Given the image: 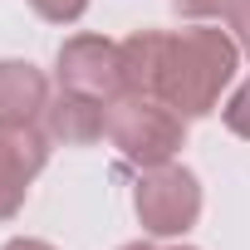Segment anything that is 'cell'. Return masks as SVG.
<instances>
[{"label":"cell","instance_id":"obj_9","mask_svg":"<svg viewBox=\"0 0 250 250\" xmlns=\"http://www.w3.org/2000/svg\"><path fill=\"white\" fill-rule=\"evenodd\" d=\"M221 118H226V128H230L235 138H245V143H250V79L230 88V98L221 103Z\"/></svg>","mask_w":250,"mask_h":250},{"label":"cell","instance_id":"obj_6","mask_svg":"<svg viewBox=\"0 0 250 250\" xmlns=\"http://www.w3.org/2000/svg\"><path fill=\"white\" fill-rule=\"evenodd\" d=\"M40 128L49 133L54 147H93L108 138V103L88 98V93H69L59 88L40 118Z\"/></svg>","mask_w":250,"mask_h":250},{"label":"cell","instance_id":"obj_14","mask_svg":"<svg viewBox=\"0 0 250 250\" xmlns=\"http://www.w3.org/2000/svg\"><path fill=\"white\" fill-rule=\"evenodd\" d=\"M118 250H157L152 240H128V245H118Z\"/></svg>","mask_w":250,"mask_h":250},{"label":"cell","instance_id":"obj_10","mask_svg":"<svg viewBox=\"0 0 250 250\" xmlns=\"http://www.w3.org/2000/svg\"><path fill=\"white\" fill-rule=\"evenodd\" d=\"M25 5L40 20H49V25H74V20H83V10L93 5V0H25Z\"/></svg>","mask_w":250,"mask_h":250},{"label":"cell","instance_id":"obj_5","mask_svg":"<svg viewBox=\"0 0 250 250\" xmlns=\"http://www.w3.org/2000/svg\"><path fill=\"white\" fill-rule=\"evenodd\" d=\"M49 133L40 123L30 128H0V221H15L30 201L35 177L49 167Z\"/></svg>","mask_w":250,"mask_h":250},{"label":"cell","instance_id":"obj_1","mask_svg":"<svg viewBox=\"0 0 250 250\" xmlns=\"http://www.w3.org/2000/svg\"><path fill=\"white\" fill-rule=\"evenodd\" d=\"M240 44L230 30H216L206 20H191L187 30H167V69L157 98L177 108L187 123L221 108V93L235 83Z\"/></svg>","mask_w":250,"mask_h":250},{"label":"cell","instance_id":"obj_13","mask_svg":"<svg viewBox=\"0 0 250 250\" xmlns=\"http://www.w3.org/2000/svg\"><path fill=\"white\" fill-rule=\"evenodd\" d=\"M0 250H54L49 240H40V235H15V240H5Z\"/></svg>","mask_w":250,"mask_h":250},{"label":"cell","instance_id":"obj_7","mask_svg":"<svg viewBox=\"0 0 250 250\" xmlns=\"http://www.w3.org/2000/svg\"><path fill=\"white\" fill-rule=\"evenodd\" d=\"M49 79L30 59H0V128H30L49 108Z\"/></svg>","mask_w":250,"mask_h":250},{"label":"cell","instance_id":"obj_4","mask_svg":"<svg viewBox=\"0 0 250 250\" xmlns=\"http://www.w3.org/2000/svg\"><path fill=\"white\" fill-rule=\"evenodd\" d=\"M54 83L113 103L123 93V49L108 35H69L54 54Z\"/></svg>","mask_w":250,"mask_h":250},{"label":"cell","instance_id":"obj_15","mask_svg":"<svg viewBox=\"0 0 250 250\" xmlns=\"http://www.w3.org/2000/svg\"><path fill=\"white\" fill-rule=\"evenodd\" d=\"M162 250H196V245H187V240H177V245H162Z\"/></svg>","mask_w":250,"mask_h":250},{"label":"cell","instance_id":"obj_12","mask_svg":"<svg viewBox=\"0 0 250 250\" xmlns=\"http://www.w3.org/2000/svg\"><path fill=\"white\" fill-rule=\"evenodd\" d=\"M226 25H230V35H235L240 54L250 59V0H230V10H226Z\"/></svg>","mask_w":250,"mask_h":250},{"label":"cell","instance_id":"obj_8","mask_svg":"<svg viewBox=\"0 0 250 250\" xmlns=\"http://www.w3.org/2000/svg\"><path fill=\"white\" fill-rule=\"evenodd\" d=\"M118 49H123V93L157 98L167 69V30H133L128 40H118Z\"/></svg>","mask_w":250,"mask_h":250},{"label":"cell","instance_id":"obj_2","mask_svg":"<svg viewBox=\"0 0 250 250\" xmlns=\"http://www.w3.org/2000/svg\"><path fill=\"white\" fill-rule=\"evenodd\" d=\"M108 143L118 147L123 162H133L138 172H152V167H167L182 157L187 118L177 108H167L162 98L118 93L108 103Z\"/></svg>","mask_w":250,"mask_h":250},{"label":"cell","instance_id":"obj_3","mask_svg":"<svg viewBox=\"0 0 250 250\" xmlns=\"http://www.w3.org/2000/svg\"><path fill=\"white\" fill-rule=\"evenodd\" d=\"M201 182L191 167L182 162H167V167H152L138 177L133 187V211H138V226L143 235L152 240H182L196 221H201Z\"/></svg>","mask_w":250,"mask_h":250},{"label":"cell","instance_id":"obj_11","mask_svg":"<svg viewBox=\"0 0 250 250\" xmlns=\"http://www.w3.org/2000/svg\"><path fill=\"white\" fill-rule=\"evenodd\" d=\"M172 10L182 20H226L230 0H172Z\"/></svg>","mask_w":250,"mask_h":250}]
</instances>
